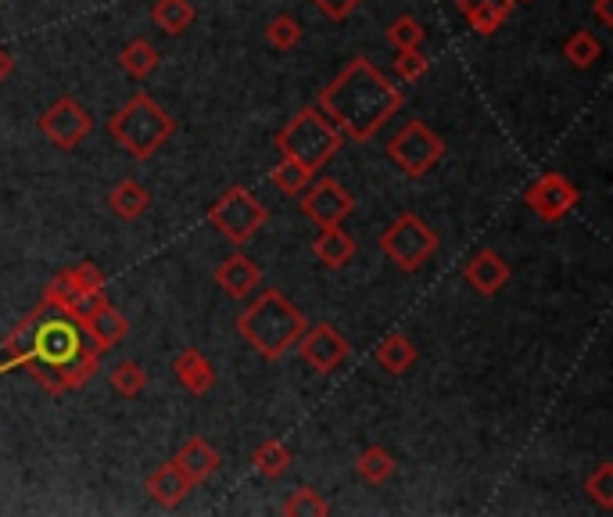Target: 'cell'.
Wrapping results in <instances>:
<instances>
[{"mask_svg":"<svg viewBox=\"0 0 613 517\" xmlns=\"http://www.w3.org/2000/svg\"><path fill=\"white\" fill-rule=\"evenodd\" d=\"M456 4H459V14H463L473 33L492 37L505 22H510L517 0H456Z\"/></svg>","mask_w":613,"mask_h":517,"instance_id":"16","label":"cell"},{"mask_svg":"<svg viewBox=\"0 0 613 517\" xmlns=\"http://www.w3.org/2000/svg\"><path fill=\"white\" fill-rule=\"evenodd\" d=\"M109 133L130 159L147 162V159H155V151L165 148L168 136L176 133V119L168 115L151 94H133L109 119Z\"/></svg>","mask_w":613,"mask_h":517,"instance_id":"4","label":"cell"},{"mask_svg":"<svg viewBox=\"0 0 613 517\" xmlns=\"http://www.w3.org/2000/svg\"><path fill=\"white\" fill-rule=\"evenodd\" d=\"M22 367L48 395L80 392L101 371V353L72 313L40 306L4 338V367Z\"/></svg>","mask_w":613,"mask_h":517,"instance_id":"1","label":"cell"},{"mask_svg":"<svg viewBox=\"0 0 613 517\" xmlns=\"http://www.w3.org/2000/svg\"><path fill=\"white\" fill-rule=\"evenodd\" d=\"M585 493L600 504L603 510H613V464L603 460L600 467L585 478Z\"/></svg>","mask_w":613,"mask_h":517,"instance_id":"33","label":"cell"},{"mask_svg":"<svg viewBox=\"0 0 613 517\" xmlns=\"http://www.w3.org/2000/svg\"><path fill=\"white\" fill-rule=\"evenodd\" d=\"M266 220H269L266 205L241 184L226 187L208 209V223L216 226L229 245H248V241L266 226Z\"/></svg>","mask_w":613,"mask_h":517,"instance_id":"6","label":"cell"},{"mask_svg":"<svg viewBox=\"0 0 613 517\" xmlns=\"http://www.w3.org/2000/svg\"><path fill=\"white\" fill-rule=\"evenodd\" d=\"M427 69H431V58H427L420 48H417V51H398V58H395V72H398V80H406V83L423 80Z\"/></svg>","mask_w":613,"mask_h":517,"instance_id":"34","label":"cell"},{"mask_svg":"<svg viewBox=\"0 0 613 517\" xmlns=\"http://www.w3.org/2000/svg\"><path fill=\"white\" fill-rule=\"evenodd\" d=\"M563 58L574 69H592L603 58V43H600V37H595V33H589V29H578V33L566 37Z\"/></svg>","mask_w":613,"mask_h":517,"instance_id":"25","label":"cell"},{"mask_svg":"<svg viewBox=\"0 0 613 517\" xmlns=\"http://www.w3.org/2000/svg\"><path fill=\"white\" fill-rule=\"evenodd\" d=\"M159 62H162V54L155 51V43L144 37L130 40L126 48L119 51V65L126 75H133V80H147V75L159 69Z\"/></svg>","mask_w":613,"mask_h":517,"instance_id":"24","label":"cell"},{"mask_svg":"<svg viewBox=\"0 0 613 517\" xmlns=\"http://www.w3.org/2000/svg\"><path fill=\"white\" fill-rule=\"evenodd\" d=\"M252 464L263 478L277 481V478L287 475V467H290V449H287V443H280V438H269V443H263L255 449Z\"/></svg>","mask_w":613,"mask_h":517,"instance_id":"26","label":"cell"},{"mask_svg":"<svg viewBox=\"0 0 613 517\" xmlns=\"http://www.w3.org/2000/svg\"><path fill=\"white\" fill-rule=\"evenodd\" d=\"M524 202L539 220L560 223L578 209V187L563 173H542L524 187Z\"/></svg>","mask_w":613,"mask_h":517,"instance_id":"10","label":"cell"},{"mask_svg":"<svg viewBox=\"0 0 613 517\" xmlns=\"http://www.w3.org/2000/svg\"><path fill=\"white\" fill-rule=\"evenodd\" d=\"M266 43L273 51H290L302 43V22L295 14H277V19L266 22Z\"/></svg>","mask_w":613,"mask_h":517,"instance_id":"31","label":"cell"},{"mask_svg":"<svg viewBox=\"0 0 613 517\" xmlns=\"http://www.w3.org/2000/svg\"><path fill=\"white\" fill-rule=\"evenodd\" d=\"M385 155L402 170L406 176H423V173H431L435 165L446 159V141L423 123V119H409V123H402V130H398L388 148H385Z\"/></svg>","mask_w":613,"mask_h":517,"instance_id":"8","label":"cell"},{"mask_svg":"<svg viewBox=\"0 0 613 517\" xmlns=\"http://www.w3.org/2000/svg\"><path fill=\"white\" fill-rule=\"evenodd\" d=\"M305 327H309V321H305L302 310L284 292H277V287L263 292L237 316L241 338L263 359H284L290 348L298 345Z\"/></svg>","mask_w":613,"mask_h":517,"instance_id":"3","label":"cell"},{"mask_svg":"<svg viewBox=\"0 0 613 517\" xmlns=\"http://www.w3.org/2000/svg\"><path fill=\"white\" fill-rule=\"evenodd\" d=\"M280 514L284 517H327L330 504L313 489V485H298L295 493H287V499L280 504Z\"/></svg>","mask_w":613,"mask_h":517,"instance_id":"29","label":"cell"},{"mask_svg":"<svg viewBox=\"0 0 613 517\" xmlns=\"http://www.w3.org/2000/svg\"><path fill=\"white\" fill-rule=\"evenodd\" d=\"M388 40L395 43V51H417V48H423L427 29L412 19V14H398V19L388 26Z\"/></svg>","mask_w":613,"mask_h":517,"instance_id":"32","label":"cell"},{"mask_svg":"<svg viewBox=\"0 0 613 517\" xmlns=\"http://www.w3.org/2000/svg\"><path fill=\"white\" fill-rule=\"evenodd\" d=\"M173 377L180 382V388L191 395H208L216 388V367H212L197 348H183V353L173 356Z\"/></svg>","mask_w":613,"mask_h":517,"instance_id":"17","label":"cell"},{"mask_svg":"<svg viewBox=\"0 0 613 517\" xmlns=\"http://www.w3.org/2000/svg\"><path fill=\"white\" fill-rule=\"evenodd\" d=\"M309 4L324 14V19L330 22H345L351 11H359L362 8V0H309Z\"/></svg>","mask_w":613,"mask_h":517,"instance_id":"36","label":"cell"},{"mask_svg":"<svg viewBox=\"0 0 613 517\" xmlns=\"http://www.w3.org/2000/svg\"><path fill=\"white\" fill-rule=\"evenodd\" d=\"M463 277H467V284L478 295L492 298V295L502 292L505 284H510V263H505L499 252L481 249V252H473L467 263H463Z\"/></svg>","mask_w":613,"mask_h":517,"instance_id":"13","label":"cell"},{"mask_svg":"<svg viewBox=\"0 0 613 517\" xmlns=\"http://www.w3.org/2000/svg\"><path fill=\"white\" fill-rule=\"evenodd\" d=\"M37 126L58 151H75L86 141V133L94 130V119H90V112L83 109L80 101L65 94L37 119Z\"/></svg>","mask_w":613,"mask_h":517,"instance_id":"9","label":"cell"},{"mask_svg":"<svg viewBox=\"0 0 613 517\" xmlns=\"http://www.w3.org/2000/svg\"><path fill=\"white\" fill-rule=\"evenodd\" d=\"M302 212L316 226H337L356 212V197H351L334 176H319L316 184L302 191Z\"/></svg>","mask_w":613,"mask_h":517,"instance_id":"11","label":"cell"},{"mask_svg":"<svg viewBox=\"0 0 613 517\" xmlns=\"http://www.w3.org/2000/svg\"><path fill=\"white\" fill-rule=\"evenodd\" d=\"M69 277H72V284L80 287L83 295H98V292H104V270H101L98 263H75V266L69 270Z\"/></svg>","mask_w":613,"mask_h":517,"instance_id":"35","label":"cell"},{"mask_svg":"<svg viewBox=\"0 0 613 517\" xmlns=\"http://www.w3.org/2000/svg\"><path fill=\"white\" fill-rule=\"evenodd\" d=\"M313 255L327 270H341V266L351 263V258H356V237H351L348 231H341V223H337V226H319V234L313 241Z\"/></svg>","mask_w":613,"mask_h":517,"instance_id":"20","label":"cell"},{"mask_svg":"<svg viewBox=\"0 0 613 517\" xmlns=\"http://www.w3.org/2000/svg\"><path fill=\"white\" fill-rule=\"evenodd\" d=\"M109 209H112V216L122 220V223H133V220H141L144 212L151 209V194L144 184H136V180H119V184L109 191Z\"/></svg>","mask_w":613,"mask_h":517,"instance_id":"22","label":"cell"},{"mask_svg":"<svg viewBox=\"0 0 613 517\" xmlns=\"http://www.w3.org/2000/svg\"><path fill=\"white\" fill-rule=\"evenodd\" d=\"M345 136L337 130L330 119L309 104V109H298L295 115L287 119L277 133V151L284 159H295L302 165H309V170H324V165L341 151Z\"/></svg>","mask_w":613,"mask_h":517,"instance_id":"5","label":"cell"},{"mask_svg":"<svg viewBox=\"0 0 613 517\" xmlns=\"http://www.w3.org/2000/svg\"><path fill=\"white\" fill-rule=\"evenodd\" d=\"M398 90L370 58L356 54L334 80L316 94V109L341 130L345 141H370V136L402 109Z\"/></svg>","mask_w":613,"mask_h":517,"instance_id":"2","label":"cell"},{"mask_svg":"<svg viewBox=\"0 0 613 517\" xmlns=\"http://www.w3.org/2000/svg\"><path fill=\"white\" fill-rule=\"evenodd\" d=\"M83 324V331H86V338L94 342V348L98 353H104V348H115L122 338L130 334V321L122 316L109 298L101 302V306L86 316V321H80Z\"/></svg>","mask_w":613,"mask_h":517,"instance_id":"15","label":"cell"},{"mask_svg":"<svg viewBox=\"0 0 613 517\" xmlns=\"http://www.w3.org/2000/svg\"><path fill=\"white\" fill-rule=\"evenodd\" d=\"M11 72H14V58H11V51L0 48V83H4Z\"/></svg>","mask_w":613,"mask_h":517,"instance_id":"38","label":"cell"},{"mask_svg":"<svg viewBox=\"0 0 613 517\" xmlns=\"http://www.w3.org/2000/svg\"><path fill=\"white\" fill-rule=\"evenodd\" d=\"M109 382H112V392L122 395V399H136L147 388V371L136 359H119L109 371Z\"/></svg>","mask_w":613,"mask_h":517,"instance_id":"27","label":"cell"},{"mask_svg":"<svg viewBox=\"0 0 613 517\" xmlns=\"http://www.w3.org/2000/svg\"><path fill=\"white\" fill-rule=\"evenodd\" d=\"M377 249L385 252L398 270L412 273L438 252V234L417 216V212H402V216L377 237Z\"/></svg>","mask_w":613,"mask_h":517,"instance_id":"7","label":"cell"},{"mask_svg":"<svg viewBox=\"0 0 613 517\" xmlns=\"http://www.w3.org/2000/svg\"><path fill=\"white\" fill-rule=\"evenodd\" d=\"M191 489H194V481L183 475L176 460L162 464L155 475L147 478V496L155 499L159 507H165V510H176L183 499L191 496Z\"/></svg>","mask_w":613,"mask_h":517,"instance_id":"18","label":"cell"},{"mask_svg":"<svg viewBox=\"0 0 613 517\" xmlns=\"http://www.w3.org/2000/svg\"><path fill=\"white\" fill-rule=\"evenodd\" d=\"M197 19L194 0H155L151 4V22H155L165 37H183Z\"/></svg>","mask_w":613,"mask_h":517,"instance_id":"23","label":"cell"},{"mask_svg":"<svg viewBox=\"0 0 613 517\" xmlns=\"http://www.w3.org/2000/svg\"><path fill=\"white\" fill-rule=\"evenodd\" d=\"M216 284H219V292L226 298H248L258 284H263V270H258V263L252 255H244V252H234V255H226L219 270H216Z\"/></svg>","mask_w":613,"mask_h":517,"instance_id":"14","label":"cell"},{"mask_svg":"<svg viewBox=\"0 0 613 517\" xmlns=\"http://www.w3.org/2000/svg\"><path fill=\"white\" fill-rule=\"evenodd\" d=\"M313 170L309 165H302V162H295V159H280L277 165H273V173H269V180L277 184V191H284V194H290V197H298L305 187L313 184Z\"/></svg>","mask_w":613,"mask_h":517,"instance_id":"30","label":"cell"},{"mask_svg":"<svg viewBox=\"0 0 613 517\" xmlns=\"http://www.w3.org/2000/svg\"><path fill=\"white\" fill-rule=\"evenodd\" d=\"M295 348H298L302 359L309 363L316 374H334L348 359V338L337 327H330V324L305 327V334L298 338Z\"/></svg>","mask_w":613,"mask_h":517,"instance_id":"12","label":"cell"},{"mask_svg":"<svg viewBox=\"0 0 613 517\" xmlns=\"http://www.w3.org/2000/svg\"><path fill=\"white\" fill-rule=\"evenodd\" d=\"M395 456L385 449V446H366L362 449V456H359V464H356V470H359V478L366 481V485H385L391 475H395Z\"/></svg>","mask_w":613,"mask_h":517,"instance_id":"28","label":"cell"},{"mask_svg":"<svg viewBox=\"0 0 613 517\" xmlns=\"http://www.w3.org/2000/svg\"><path fill=\"white\" fill-rule=\"evenodd\" d=\"M417 345H412V338H406V334H385V338L377 342L374 348V359H377V367L385 371V374H395V377H402L406 371L417 367Z\"/></svg>","mask_w":613,"mask_h":517,"instance_id":"21","label":"cell"},{"mask_svg":"<svg viewBox=\"0 0 613 517\" xmlns=\"http://www.w3.org/2000/svg\"><path fill=\"white\" fill-rule=\"evenodd\" d=\"M595 19H600V26H613V14H610V0H595Z\"/></svg>","mask_w":613,"mask_h":517,"instance_id":"37","label":"cell"},{"mask_svg":"<svg viewBox=\"0 0 613 517\" xmlns=\"http://www.w3.org/2000/svg\"><path fill=\"white\" fill-rule=\"evenodd\" d=\"M173 460L180 464V470L187 475L194 485H202V481H208L212 475L219 470V464H223V456H219V449H212L205 438H187L180 449H176V456Z\"/></svg>","mask_w":613,"mask_h":517,"instance_id":"19","label":"cell"}]
</instances>
